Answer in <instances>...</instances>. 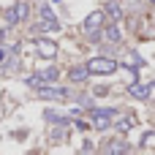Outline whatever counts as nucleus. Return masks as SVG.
I'll list each match as a JSON object with an SVG mask.
<instances>
[{
    "label": "nucleus",
    "instance_id": "nucleus-1",
    "mask_svg": "<svg viewBox=\"0 0 155 155\" xmlns=\"http://www.w3.org/2000/svg\"><path fill=\"white\" fill-rule=\"evenodd\" d=\"M87 71L90 74H114L117 63L112 57H93V60H87Z\"/></svg>",
    "mask_w": 155,
    "mask_h": 155
},
{
    "label": "nucleus",
    "instance_id": "nucleus-2",
    "mask_svg": "<svg viewBox=\"0 0 155 155\" xmlns=\"http://www.w3.org/2000/svg\"><path fill=\"white\" fill-rule=\"evenodd\" d=\"M112 117H114V109H93V112H90V120H93V125H95L98 131L109 128Z\"/></svg>",
    "mask_w": 155,
    "mask_h": 155
},
{
    "label": "nucleus",
    "instance_id": "nucleus-3",
    "mask_svg": "<svg viewBox=\"0 0 155 155\" xmlns=\"http://www.w3.org/2000/svg\"><path fill=\"white\" fill-rule=\"evenodd\" d=\"M27 19V3H14L5 14V22L8 25H16V22H25Z\"/></svg>",
    "mask_w": 155,
    "mask_h": 155
},
{
    "label": "nucleus",
    "instance_id": "nucleus-4",
    "mask_svg": "<svg viewBox=\"0 0 155 155\" xmlns=\"http://www.w3.org/2000/svg\"><path fill=\"white\" fill-rule=\"evenodd\" d=\"M38 98H46V101H63V98H68V90H63V87H46V84H38Z\"/></svg>",
    "mask_w": 155,
    "mask_h": 155
},
{
    "label": "nucleus",
    "instance_id": "nucleus-5",
    "mask_svg": "<svg viewBox=\"0 0 155 155\" xmlns=\"http://www.w3.org/2000/svg\"><path fill=\"white\" fill-rule=\"evenodd\" d=\"M101 25H104V11H93L84 16V33H95Z\"/></svg>",
    "mask_w": 155,
    "mask_h": 155
},
{
    "label": "nucleus",
    "instance_id": "nucleus-6",
    "mask_svg": "<svg viewBox=\"0 0 155 155\" xmlns=\"http://www.w3.org/2000/svg\"><path fill=\"white\" fill-rule=\"evenodd\" d=\"M35 46H38L41 57H46V60L57 57V44H54V41H46V38H38V41H35Z\"/></svg>",
    "mask_w": 155,
    "mask_h": 155
},
{
    "label": "nucleus",
    "instance_id": "nucleus-7",
    "mask_svg": "<svg viewBox=\"0 0 155 155\" xmlns=\"http://www.w3.org/2000/svg\"><path fill=\"white\" fill-rule=\"evenodd\" d=\"M150 93H153V84H131L128 87L131 98H150Z\"/></svg>",
    "mask_w": 155,
    "mask_h": 155
},
{
    "label": "nucleus",
    "instance_id": "nucleus-8",
    "mask_svg": "<svg viewBox=\"0 0 155 155\" xmlns=\"http://www.w3.org/2000/svg\"><path fill=\"white\" fill-rule=\"evenodd\" d=\"M57 79V68H46L38 74V79H27V84H38V82H54Z\"/></svg>",
    "mask_w": 155,
    "mask_h": 155
},
{
    "label": "nucleus",
    "instance_id": "nucleus-9",
    "mask_svg": "<svg viewBox=\"0 0 155 155\" xmlns=\"http://www.w3.org/2000/svg\"><path fill=\"white\" fill-rule=\"evenodd\" d=\"M87 74H90V71H87V65H76V68H71V71H68V76H71L74 82H84V79H87Z\"/></svg>",
    "mask_w": 155,
    "mask_h": 155
},
{
    "label": "nucleus",
    "instance_id": "nucleus-10",
    "mask_svg": "<svg viewBox=\"0 0 155 155\" xmlns=\"http://www.w3.org/2000/svg\"><path fill=\"white\" fill-rule=\"evenodd\" d=\"M106 14H109L112 19H120V16H123V8H120V3H109V5H106Z\"/></svg>",
    "mask_w": 155,
    "mask_h": 155
},
{
    "label": "nucleus",
    "instance_id": "nucleus-11",
    "mask_svg": "<svg viewBox=\"0 0 155 155\" xmlns=\"http://www.w3.org/2000/svg\"><path fill=\"white\" fill-rule=\"evenodd\" d=\"M131 128H134V117H123V120L117 123V131H123V134L131 131Z\"/></svg>",
    "mask_w": 155,
    "mask_h": 155
},
{
    "label": "nucleus",
    "instance_id": "nucleus-12",
    "mask_svg": "<svg viewBox=\"0 0 155 155\" xmlns=\"http://www.w3.org/2000/svg\"><path fill=\"white\" fill-rule=\"evenodd\" d=\"M125 150H128L125 142H112V144L106 147V153H125Z\"/></svg>",
    "mask_w": 155,
    "mask_h": 155
},
{
    "label": "nucleus",
    "instance_id": "nucleus-13",
    "mask_svg": "<svg viewBox=\"0 0 155 155\" xmlns=\"http://www.w3.org/2000/svg\"><path fill=\"white\" fill-rule=\"evenodd\" d=\"M106 38H109V41H120V38H123L120 27H109V30H106Z\"/></svg>",
    "mask_w": 155,
    "mask_h": 155
},
{
    "label": "nucleus",
    "instance_id": "nucleus-14",
    "mask_svg": "<svg viewBox=\"0 0 155 155\" xmlns=\"http://www.w3.org/2000/svg\"><path fill=\"white\" fill-rule=\"evenodd\" d=\"M144 147H155V131L144 134Z\"/></svg>",
    "mask_w": 155,
    "mask_h": 155
},
{
    "label": "nucleus",
    "instance_id": "nucleus-15",
    "mask_svg": "<svg viewBox=\"0 0 155 155\" xmlns=\"http://www.w3.org/2000/svg\"><path fill=\"white\" fill-rule=\"evenodd\" d=\"M3 60H5V49H0V63H3Z\"/></svg>",
    "mask_w": 155,
    "mask_h": 155
},
{
    "label": "nucleus",
    "instance_id": "nucleus-16",
    "mask_svg": "<svg viewBox=\"0 0 155 155\" xmlns=\"http://www.w3.org/2000/svg\"><path fill=\"white\" fill-rule=\"evenodd\" d=\"M150 3H155V0H150Z\"/></svg>",
    "mask_w": 155,
    "mask_h": 155
}]
</instances>
